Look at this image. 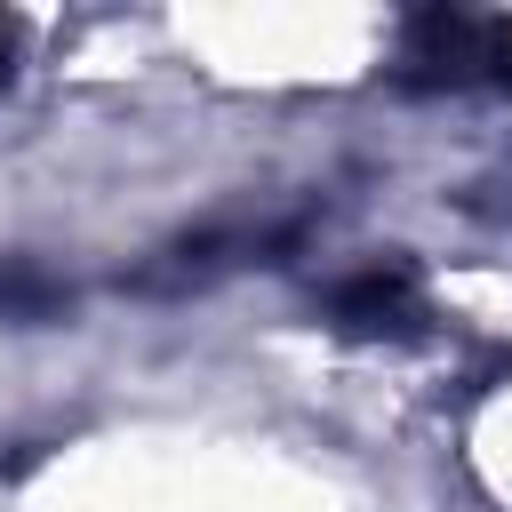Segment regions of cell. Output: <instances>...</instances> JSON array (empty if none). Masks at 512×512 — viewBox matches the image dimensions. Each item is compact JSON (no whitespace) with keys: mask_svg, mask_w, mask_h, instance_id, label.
Listing matches in <instances>:
<instances>
[{"mask_svg":"<svg viewBox=\"0 0 512 512\" xmlns=\"http://www.w3.org/2000/svg\"><path fill=\"white\" fill-rule=\"evenodd\" d=\"M336 320L360 328V336H400V328H416V288H408V272H400V264H376V272L344 280V288H336Z\"/></svg>","mask_w":512,"mask_h":512,"instance_id":"6da1fadb","label":"cell"},{"mask_svg":"<svg viewBox=\"0 0 512 512\" xmlns=\"http://www.w3.org/2000/svg\"><path fill=\"white\" fill-rule=\"evenodd\" d=\"M0 80H8V24H0Z\"/></svg>","mask_w":512,"mask_h":512,"instance_id":"7a4b0ae2","label":"cell"}]
</instances>
